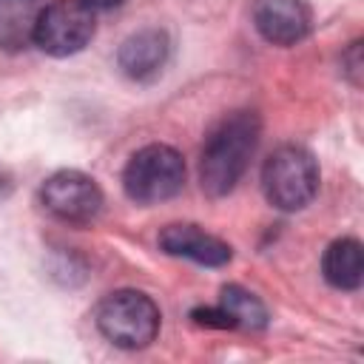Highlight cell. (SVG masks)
<instances>
[{"instance_id":"2","label":"cell","mask_w":364,"mask_h":364,"mask_svg":"<svg viewBox=\"0 0 364 364\" xmlns=\"http://www.w3.org/2000/svg\"><path fill=\"white\" fill-rule=\"evenodd\" d=\"M262 191L279 210H301L318 191V165L301 145L276 148L262 168Z\"/></svg>"},{"instance_id":"4","label":"cell","mask_w":364,"mask_h":364,"mask_svg":"<svg viewBox=\"0 0 364 364\" xmlns=\"http://www.w3.org/2000/svg\"><path fill=\"white\" fill-rule=\"evenodd\" d=\"M182 185H185V159L171 145L139 148L122 171V188L128 199L139 205L165 202L176 196Z\"/></svg>"},{"instance_id":"3","label":"cell","mask_w":364,"mask_h":364,"mask_svg":"<svg viewBox=\"0 0 364 364\" xmlns=\"http://www.w3.org/2000/svg\"><path fill=\"white\" fill-rule=\"evenodd\" d=\"M97 327L111 344L142 350L159 333V307L139 290H117L100 301Z\"/></svg>"},{"instance_id":"5","label":"cell","mask_w":364,"mask_h":364,"mask_svg":"<svg viewBox=\"0 0 364 364\" xmlns=\"http://www.w3.org/2000/svg\"><path fill=\"white\" fill-rule=\"evenodd\" d=\"M94 37V11L80 0H54L43 6L34 43L51 57H68L82 51Z\"/></svg>"},{"instance_id":"12","label":"cell","mask_w":364,"mask_h":364,"mask_svg":"<svg viewBox=\"0 0 364 364\" xmlns=\"http://www.w3.org/2000/svg\"><path fill=\"white\" fill-rule=\"evenodd\" d=\"M40 11V0H0V48H26L34 40Z\"/></svg>"},{"instance_id":"10","label":"cell","mask_w":364,"mask_h":364,"mask_svg":"<svg viewBox=\"0 0 364 364\" xmlns=\"http://www.w3.org/2000/svg\"><path fill=\"white\" fill-rule=\"evenodd\" d=\"M168 51H171V40L162 28H142L119 46L117 60L131 80H154L162 71Z\"/></svg>"},{"instance_id":"7","label":"cell","mask_w":364,"mask_h":364,"mask_svg":"<svg viewBox=\"0 0 364 364\" xmlns=\"http://www.w3.org/2000/svg\"><path fill=\"white\" fill-rule=\"evenodd\" d=\"M191 318L196 324L222 327V330H262L267 324V310L245 287L228 284V287H222L216 307H199L191 313Z\"/></svg>"},{"instance_id":"9","label":"cell","mask_w":364,"mask_h":364,"mask_svg":"<svg viewBox=\"0 0 364 364\" xmlns=\"http://www.w3.org/2000/svg\"><path fill=\"white\" fill-rule=\"evenodd\" d=\"M159 247L171 256L191 259V262L205 264V267H222L233 256L230 245H225L222 239L199 230L196 225H168L159 233Z\"/></svg>"},{"instance_id":"13","label":"cell","mask_w":364,"mask_h":364,"mask_svg":"<svg viewBox=\"0 0 364 364\" xmlns=\"http://www.w3.org/2000/svg\"><path fill=\"white\" fill-rule=\"evenodd\" d=\"M82 6H88L91 11H108V9H117V6H122L125 0H80Z\"/></svg>"},{"instance_id":"8","label":"cell","mask_w":364,"mask_h":364,"mask_svg":"<svg viewBox=\"0 0 364 364\" xmlns=\"http://www.w3.org/2000/svg\"><path fill=\"white\" fill-rule=\"evenodd\" d=\"M253 26L273 46H296L310 31V9L301 0H256Z\"/></svg>"},{"instance_id":"11","label":"cell","mask_w":364,"mask_h":364,"mask_svg":"<svg viewBox=\"0 0 364 364\" xmlns=\"http://www.w3.org/2000/svg\"><path fill=\"white\" fill-rule=\"evenodd\" d=\"M321 273L327 284L336 290H358L364 279V262H361V242L358 239H336L324 256H321Z\"/></svg>"},{"instance_id":"1","label":"cell","mask_w":364,"mask_h":364,"mask_svg":"<svg viewBox=\"0 0 364 364\" xmlns=\"http://www.w3.org/2000/svg\"><path fill=\"white\" fill-rule=\"evenodd\" d=\"M259 142V117L253 111H236L225 117L202 148L199 179L205 193L225 196L236 188Z\"/></svg>"},{"instance_id":"6","label":"cell","mask_w":364,"mask_h":364,"mask_svg":"<svg viewBox=\"0 0 364 364\" xmlns=\"http://www.w3.org/2000/svg\"><path fill=\"white\" fill-rule=\"evenodd\" d=\"M40 202L65 225H88L102 210V191L82 171H57L43 182Z\"/></svg>"}]
</instances>
